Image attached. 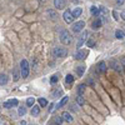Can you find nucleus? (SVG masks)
Wrapping results in <instances>:
<instances>
[{
	"label": "nucleus",
	"mask_w": 125,
	"mask_h": 125,
	"mask_svg": "<svg viewBox=\"0 0 125 125\" xmlns=\"http://www.w3.org/2000/svg\"><path fill=\"white\" fill-rule=\"evenodd\" d=\"M90 13L94 15V16H99L100 15V11H99V9L96 6H91L90 8Z\"/></svg>",
	"instance_id": "16"
},
{
	"label": "nucleus",
	"mask_w": 125,
	"mask_h": 125,
	"mask_svg": "<svg viewBox=\"0 0 125 125\" xmlns=\"http://www.w3.org/2000/svg\"><path fill=\"white\" fill-rule=\"evenodd\" d=\"M81 13H83V9L81 8H75L74 10L71 11V14H73V18H79L80 15H81Z\"/></svg>",
	"instance_id": "11"
},
{
	"label": "nucleus",
	"mask_w": 125,
	"mask_h": 125,
	"mask_svg": "<svg viewBox=\"0 0 125 125\" xmlns=\"http://www.w3.org/2000/svg\"><path fill=\"white\" fill-rule=\"evenodd\" d=\"M101 26V19H95V20H94V21H93V24H91V28L94 29V30H98L99 28Z\"/></svg>",
	"instance_id": "10"
},
{
	"label": "nucleus",
	"mask_w": 125,
	"mask_h": 125,
	"mask_svg": "<svg viewBox=\"0 0 125 125\" xmlns=\"http://www.w3.org/2000/svg\"><path fill=\"white\" fill-rule=\"evenodd\" d=\"M54 108H55V105H54V104H51V105H50V109H49V111H53V110H54Z\"/></svg>",
	"instance_id": "36"
},
{
	"label": "nucleus",
	"mask_w": 125,
	"mask_h": 125,
	"mask_svg": "<svg viewBox=\"0 0 125 125\" xmlns=\"http://www.w3.org/2000/svg\"><path fill=\"white\" fill-rule=\"evenodd\" d=\"M8 81H9V78L6 74H0V85L8 84Z\"/></svg>",
	"instance_id": "13"
},
{
	"label": "nucleus",
	"mask_w": 125,
	"mask_h": 125,
	"mask_svg": "<svg viewBox=\"0 0 125 125\" xmlns=\"http://www.w3.org/2000/svg\"><path fill=\"white\" fill-rule=\"evenodd\" d=\"M85 56H86V51H83V50H79L78 53H76V55H75V58H76L78 60L85 59Z\"/></svg>",
	"instance_id": "14"
},
{
	"label": "nucleus",
	"mask_w": 125,
	"mask_h": 125,
	"mask_svg": "<svg viewBox=\"0 0 125 125\" xmlns=\"http://www.w3.org/2000/svg\"><path fill=\"white\" fill-rule=\"evenodd\" d=\"M120 18H123V20H125V10H123L120 13Z\"/></svg>",
	"instance_id": "34"
},
{
	"label": "nucleus",
	"mask_w": 125,
	"mask_h": 125,
	"mask_svg": "<svg viewBox=\"0 0 125 125\" xmlns=\"http://www.w3.org/2000/svg\"><path fill=\"white\" fill-rule=\"evenodd\" d=\"M29 70H30V68H29V62H28V60L23 59L21 61H20V71H21V78H28V75H29Z\"/></svg>",
	"instance_id": "1"
},
{
	"label": "nucleus",
	"mask_w": 125,
	"mask_h": 125,
	"mask_svg": "<svg viewBox=\"0 0 125 125\" xmlns=\"http://www.w3.org/2000/svg\"><path fill=\"white\" fill-rule=\"evenodd\" d=\"M76 103L79 104V105H84V104H85V100H84V98H83L81 95H78V98H76Z\"/></svg>",
	"instance_id": "18"
},
{
	"label": "nucleus",
	"mask_w": 125,
	"mask_h": 125,
	"mask_svg": "<svg viewBox=\"0 0 125 125\" xmlns=\"http://www.w3.org/2000/svg\"><path fill=\"white\" fill-rule=\"evenodd\" d=\"M40 114V106L39 105H34L33 108H31V115L33 116H38Z\"/></svg>",
	"instance_id": "12"
},
{
	"label": "nucleus",
	"mask_w": 125,
	"mask_h": 125,
	"mask_svg": "<svg viewBox=\"0 0 125 125\" xmlns=\"http://www.w3.org/2000/svg\"><path fill=\"white\" fill-rule=\"evenodd\" d=\"M84 91H85V85H84V84L78 86V94H79V95H81V94H84Z\"/></svg>",
	"instance_id": "24"
},
{
	"label": "nucleus",
	"mask_w": 125,
	"mask_h": 125,
	"mask_svg": "<svg viewBox=\"0 0 125 125\" xmlns=\"http://www.w3.org/2000/svg\"><path fill=\"white\" fill-rule=\"evenodd\" d=\"M96 71H98V74H103V73H105V71H106V65H105V62H104V61H100L99 64L96 65Z\"/></svg>",
	"instance_id": "7"
},
{
	"label": "nucleus",
	"mask_w": 125,
	"mask_h": 125,
	"mask_svg": "<svg viewBox=\"0 0 125 125\" xmlns=\"http://www.w3.org/2000/svg\"><path fill=\"white\" fill-rule=\"evenodd\" d=\"M54 5L56 9H62L66 6V0H54Z\"/></svg>",
	"instance_id": "8"
},
{
	"label": "nucleus",
	"mask_w": 125,
	"mask_h": 125,
	"mask_svg": "<svg viewBox=\"0 0 125 125\" xmlns=\"http://www.w3.org/2000/svg\"><path fill=\"white\" fill-rule=\"evenodd\" d=\"M10 103H11V105L13 106H16L18 104H19V101H18V99H11V100H9Z\"/></svg>",
	"instance_id": "31"
},
{
	"label": "nucleus",
	"mask_w": 125,
	"mask_h": 125,
	"mask_svg": "<svg viewBox=\"0 0 125 125\" xmlns=\"http://www.w3.org/2000/svg\"><path fill=\"white\" fill-rule=\"evenodd\" d=\"M62 121H64V120H62V118H61V116H56V118L54 119V123H55L56 125H61V124H62Z\"/></svg>",
	"instance_id": "27"
},
{
	"label": "nucleus",
	"mask_w": 125,
	"mask_h": 125,
	"mask_svg": "<svg viewBox=\"0 0 125 125\" xmlns=\"http://www.w3.org/2000/svg\"><path fill=\"white\" fill-rule=\"evenodd\" d=\"M20 124H21V125H26V123H25V121H20Z\"/></svg>",
	"instance_id": "37"
},
{
	"label": "nucleus",
	"mask_w": 125,
	"mask_h": 125,
	"mask_svg": "<svg viewBox=\"0 0 125 125\" xmlns=\"http://www.w3.org/2000/svg\"><path fill=\"white\" fill-rule=\"evenodd\" d=\"M48 14H49L51 18H53V19H55V18L58 16V15H56V13H55V11H53V10H49V11H48Z\"/></svg>",
	"instance_id": "29"
},
{
	"label": "nucleus",
	"mask_w": 125,
	"mask_h": 125,
	"mask_svg": "<svg viewBox=\"0 0 125 125\" xmlns=\"http://www.w3.org/2000/svg\"><path fill=\"white\" fill-rule=\"evenodd\" d=\"M65 81H66V84H73L74 83V78H73V75H66V78H65Z\"/></svg>",
	"instance_id": "20"
},
{
	"label": "nucleus",
	"mask_w": 125,
	"mask_h": 125,
	"mask_svg": "<svg viewBox=\"0 0 125 125\" xmlns=\"http://www.w3.org/2000/svg\"><path fill=\"white\" fill-rule=\"evenodd\" d=\"M124 3H125V0H116V4H118L119 6L124 5Z\"/></svg>",
	"instance_id": "33"
},
{
	"label": "nucleus",
	"mask_w": 125,
	"mask_h": 125,
	"mask_svg": "<svg viewBox=\"0 0 125 125\" xmlns=\"http://www.w3.org/2000/svg\"><path fill=\"white\" fill-rule=\"evenodd\" d=\"M41 1H46V0H41Z\"/></svg>",
	"instance_id": "38"
},
{
	"label": "nucleus",
	"mask_w": 125,
	"mask_h": 125,
	"mask_svg": "<svg viewBox=\"0 0 125 125\" xmlns=\"http://www.w3.org/2000/svg\"><path fill=\"white\" fill-rule=\"evenodd\" d=\"M86 36H88V31H83V35L79 38V40H78V44H76V46L78 48H81L83 45H84V43H85V40H86Z\"/></svg>",
	"instance_id": "6"
},
{
	"label": "nucleus",
	"mask_w": 125,
	"mask_h": 125,
	"mask_svg": "<svg viewBox=\"0 0 125 125\" xmlns=\"http://www.w3.org/2000/svg\"><path fill=\"white\" fill-rule=\"evenodd\" d=\"M94 45H95V43H94V40H89V41H88V46H89V48H93Z\"/></svg>",
	"instance_id": "32"
},
{
	"label": "nucleus",
	"mask_w": 125,
	"mask_h": 125,
	"mask_svg": "<svg viewBox=\"0 0 125 125\" xmlns=\"http://www.w3.org/2000/svg\"><path fill=\"white\" fill-rule=\"evenodd\" d=\"M61 118H62V120L66 121V123H71V121H73V116L70 115V113H68V111H64V113H62Z\"/></svg>",
	"instance_id": "9"
},
{
	"label": "nucleus",
	"mask_w": 125,
	"mask_h": 125,
	"mask_svg": "<svg viewBox=\"0 0 125 125\" xmlns=\"http://www.w3.org/2000/svg\"><path fill=\"white\" fill-rule=\"evenodd\" d=\"M115 36H116L118 39H123V38L125 36V34L123 33L121 30H116V31H115Z\"/></svg>",
	"instance_id": "23"
},
{
	"label": "nucleus",
	"mask_w": 125,
	"mask_h": 125,
	"mask_svg": "<svg viewBox=\"0 0 125 125\" xmlns=\"http://www.w3.org/2000/svg\"><path fill=\"white\" fill-rule=\"evenodd\" d=\"M39 105H40V106H46V105H48V101H46V99H44V98H40V99H39Z\"/></svg>",
	"instance_id": "25"
},
{
	"label": "nucleus",
	"mask_w": 125,
	"mask_h": 125,
	"mask_svg": "<svg viewBox=\"0 0 125 125\" xmlns=\"http://www.w3.org/2000/svg\"><path fill=\"white\" fill-rule=\"evenodd\" d=\"M34 104H35V99L34 98H28V100H26V105L28 106H34Z\"/></svg>",
	"instance_id": "19"
},
{
	"label": "nucleus",
	"mask_w": 125,
	"mask_h": 125,
	"mask_svg": "<svg viewBox=\"0 0 125 125\" xmlns=\"http://www.w3.org/2000/svg\"><path fill=\"white\" fill-rule=\"evenodd\" d=\"M18 113H19V115H20V116H23V115H25V114H26V109H25L24 106H21V108H19Z\"/></svg>",
	"instance_id": "26"
},
{
	"label": "nucleus",
	"mask_w": 125,
	"mask_h": 125,
	"mask_svg": "<svg viewBox=\"0 0 125 125\" xmlns=\"http://www.w3.org/2000/svg\"><path fill=\"white\" fill-rule=\"evenodd\" d=\"M60 41L64 45H69L71 44V35L68 30H62L60 33Z\"/></svg>",
	"instance_id": "2"
},
{
	"label": "nucleus",
	"mask_w": 125,
	"mask_h": 125,
	"mask_svg": "<svg viewBox=\"0 0 125 125\" xmlns=\"http://www.w3.org/2000/svg\"><path fill=\"white\" fill-rule=\"evenodd\" d=\"M68 100H69V98H68V96H64V98H62V99L60 100V103L56 105V109H59V108H61V106H64L65 104L68 103Z\"/></svg>",
	"instance_id": "15"
},
{
	"label": "nucleus",
	"mask_w": 125,
	"mask_h": 125,
	"mask_svg": "<svg viewBox=\"0 0 125 125\" xmlns=\"http://www.w3.org/2000/svg\"><path fill=\"white\" fill-rule=\"evenodd\" d=\"M85 28V23L84 21H76L73 24V33H80V31H83V29Z\"/></svg>",
	"instance_id": "4"
},
{
	"label": "nucleus",
	"mask_w": 125,
	"mask_h": 125,
	"mask_svg": "<svg viewBox=\"0 0 125 125\" xmlns=\"http://www.w3.org/2000/svg\"><path fill=\"white\" fill-rule=\"evenodd\" d=\"M4 108H6V109H10V108H13V105H11V103L10 101H6V103H4V105H3Z\"/></svg>",
	"instance_id": "30"
},
{
	"label": "nucleus",
	"mask_w": 125,
	"mask_h": 125,
	"mask_svg": "<svg viewBox=\"0 0 125 125\" xmlns=\"http://www.w3.org/2000/svg\"><path fill=\"white\" fill-rule=\"evenodd\" d=\"M58 75H53V76H51L50 78V83H51V84H56V83H58Z\"/></svg>",
	"instance_id": "28"
},
{
	"label": "nucleus",
	"mask_w": 125,
	"mask_h": 125,
	"mask_svg": "<svg viewBox=\"0 0 125 125\" xmlns=\"http://www.w3.org/2000/svg\"><path fill=\"white\" fill-rule=\"evenodd\" d=\"M111 66H114V69L118 70V71H121V66L118 64L116 61H111Z\"/></svg>",
	"instance_id": "22"
},
{
	"label": "nucleus",
	"mask_w": 125,
	"mask_h": 125,
	"mask_svg": "<svg viewBox=\"0 0 125 125\" xmlns=\"http://www.w3.org/2000/svg\"><path fill=\"white\" fill-rule=\"evenodd\" d=\"M53 54L56 58H65L66 54H68V50L65 48H55L54 51H53Z\"/></svg>",
	"instance_id": "3"
},
{
	"label": "nucleus",
	"mask_w": 125,
	"mask_h": 125,
	"mask_svg": "<svg viewBox=\"0 0 125 125\" xmlns=\"http://www.w3.org/2000/svg\"><path fill=\"white\" fill-rule=\"evenodd\" d=\"M76 73H78V75H79V76H81V75L85 73V66H81V65L78 66V68H76Z\"/></svg>",
	"instance_id": "17"
},
{
	"label": "nucleus",
	"mask_w": 125,
	"mask_h": 125,
	"mask_svg": "<svg viewBox=\"0 0 125 125\" xmlns=\"http://www.w3.org/2000/svg\"><path fill=\"white\" fill-rule=\"evenodd\" d=\"M62 18H64L65 23H68V24H71L73 20H74V18H73V14H71V10H69V9L64 11V15H62Z\"/></svg>",
	"instance_id": "5"
},
{
	"label": "nucleus",
	"mask_w": 125,
	"mask_h": 125,
	"mask_svg": "<svg viewBox=\"0 0 125 125\" xmlns=\"http://www.w3.org/2000/svg\"><path fill=\"white\" fill-rule=\"evenodd\" d=\"M20 78H21V74H19L18 69H15V70H14V81H18Z\"/></svg>",
	"instance_id": "21"
},
{
	"label": "nucleus",
	"mask_w": 125,
	"mask_h": 125,
	"mask_svg": "<svg viewBox=\"0 0 125 125\" xmlns=\"http://www.w3.org/2000/svg\"><path fill=\"white\" fill-rule=\"evenodd\" d=\"M113 15H114V19H115V20H119V18H118V14H116V11H113Z\"/></svg>",
	"instance_id": "35"
}]
</instances>
